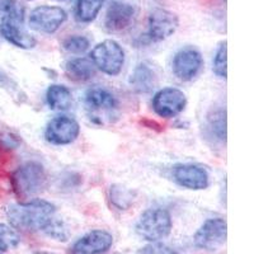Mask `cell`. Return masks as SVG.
Listing matches in <instances>:
<instances>
[{
    "label": "cell",
    "instance_id": "cell-15",
    "mask_svg": "<svg viewBox=\"0 0 254 254\" xmlns=\"http://www.w3.org/2000/svg\"><path fill=\"white\" fill-rule=\"evenodd\" d=\"M0 35L3 36L9 44H12L18 49L31 50L35 49L37 45V40L26 31L23 22L0 19Z\"/></svg>",
    "mask_w": 254,
    "mask_h": 254
},
{
    "label": "cell",
    "instance_id": "cell-6",
    "mask_svg": "<svg viewBox=\"0 0 254 254\" xmlns=\"http://www.w3.org/2000/svg\"><path fill=\"white\" fill-rule=\"evenodd\" d=\"M228 225L224 219H208L196 231L193 237L194 247L207 252H216L226 242Z\"/></svg>",
    "mask_w": 254,
    "mask_h": 254
},
{
    "label": "cell",
    "instance_id": "cell-11",
    "mask_svg": "<svg viewBox=\"0 0 254 254\" xmlns=\"http://www.w3.org/2000/svg\"><path fill=\"white\" fill-rule=\"evenodd\" d=\"M203 66V59L201 52L196 47L187 46L179 50L173 58L174 75L182 81L193 80Z\"/></svg>",
    "mask_w": 254,
    "mask_h": 254
},
{
    "label": "cell",
    "instance_id": "cell-7",
    "mask_svg": "<svg viewBox=\"0 0 254 254\" xmlns=\"http://www.w3.org/2000/svg\"><path fill=\"white\" fill-rule=\"evenodd\" d=\"M67 19V13L60 6L41 5L29 14V27L40 33L52 35L61 28Z\"/></svg>",
    "mask_w": 254,
    "mask_h": 254
},
{
    "label": "cell",
    "instance_id": "cell-12",
    "mask_svg": "<svg viewBox=\"0 0 254 254\" xmlns=\"http://www.w3.org/2000/svg\"><path fill=\"white\" fill-rule=\"evenodd\" d=\"M174 182L183 188L190 190H205L210 185V176L207 171L197 164H177L172 169Z\"/></svg>",
    "mask_w": 254,
    "mask_h": 254
},
{
    "label": "cell",
    "instance_id": "cell-10",
    "mask_svg": "<svg viewBox=\"0 0 254 254\" xmlns=\"http://www.w3.org/2000/svg\"><path fill=\"white\" fill-rule=\"evenodd\" d=\"M187 106V97L177 88H163L153 98V110L163 119H173L182 113Z\"/></svg>",
    "mask_w": 254,
    "mask_h": 254
},
{
    "label": "cell",
    "instance_id": "cell-26",
    "mask_svg": "<svg viewBox=\"0 0 254 254\" xmlns=\"http://www.w3.org/2000/svg\"><path fill=\"white\" fill-rule=\"evenodd\" d=\"M42 231L47 237L58 240V242H66L69 239V230H67L65 222L56 217H52Z\"/></svg>",
    "mask_w": 254,
    "mask_h": 254
},
{
    "label": "cell",
    "instance_id": "cell-2",
    "mask_svg": "<svg viewBox=\"0 0 254 254\" xmlns=\"http://www.w3.org/2000/svg\"><path fill=\"white\" fill-rule=\"evenodd\" d=\"M47 176L41 163L27 162L18 167L10 177V183L15 196L20 199L32 198L42 192L46 186Z\"/></svg>",
    "mask_w": 254,
    "mask_h": 254
},
{
    "label": "cell",
    "instance_id": "cell-20",
    "mask_svg": "<svg viewBox=\"0 0 254 254\" xmlns=\"http://www.w3.org/2000/svg\"><path fill=\"white\" fill-rule=\"evenodd\" d=\"M207 130L212 137L220 142L226 141V112L225 110H216L208 115Z\"/></svg>",
    "mask_w": 254,
    "mask_h": 254
},
{
    "label": "cell",
    "instance_id": "cell-31",
    "mask_svg": "<svg viewBox=\"0 0 254 254\" xmlns=\"http://www.w3.org/2000/svg\"><path fill=\"white\" fill-rule=\"evenodd\" d=\"M58 1H64V0H58Z\"/></svg>",
    "mask_w": 254,
    "mask_h": 254
},
{
    "label": "cell",
    "instance_id": "cell-24",
    "mask_svg": "<svg viewBox=\"0 0 254 254\" xmlns=\"http://www.w3.org/2000/svg\"><path fill=\"white\" fill-rule=\"evenodd\" d=\"M19 243L20 237L14 228L0 222V253L17 248Z\"/></svg>",
    "mask_w": 254,
    "mask_h": 254
},
{
    "label": "cell",
    "instance_id": "cell-30",
    "mask_svg": "<svg viewBox=\"0 0 254 254\" xmlns=\"http://www.w3.org/2000/svg\"><path fill=\"white\" fill-rule=\"evenodd\" d=\"M27 1H33V0H27Z\"/></svg>",
    "mask_w": 254,
    "mask_h": 254
},
{
    "label": "cell",
    "instance_id": "cell-1",
    "mask_svg": "<svg viewBox=\"0 0 254 254\" xmlns=\"http://www.w3.org/2000/svg\"><path fill=\"white\" fill-rule=\"evenodd\" d=\"M12 228L35 233L42 231L52 217H55L56 206L46 199H29L26 202L9 205L5 210Z\"/></svg>",
    "mask_w": 254,
    "mask_h": 254
},
{
    "label": "cell",
    "instance_id": "cell-3",
    "mask_svg": "<svg viewBox=\"0 0 254 254\" xmlns=\"http://www.w3.org/2000/svg\"><path fill=\"white\" fill-rule=\"evenodd\" d=\"M173 221L169 211L162 207L149 208L142 212L135 226L136 234L146 242L155 243L171 234Z\"/></svg>",
    "mask_w": 254,
    "mask_h": 254
},
{
    "label": "cell",
    "instance_id": "cell-22",
    "mask_svg": "<svg viewBox=\"0 0 254 254\" xmlns=\"http://www.w3.org/2000/svg\"><path fill=\"white\" fill-rule=\"evenodd\" d=\"M26 10L17 0H0V19H10L23 22Z\"/></svg>",
    "mask_w": 254,
    "mask_h": 254
},
{
    "label": "cell",
    "instance_id": "cell-14",
    "mask_svg": "<svg viewBox=\"0 0 254 254\" xmlns=\"http://www.w3.org/2000/svg\"><path fill=\"white\" fill-rule=\"evenodd\" d=\"M113 237L110 231L97 229L76 240L70 254H104L112 247Z\"/></svg>",
    "mask_w": 254,
    "mask_h": 254
},
{
    "label": "cell",
    "instance_id": "cell-27",
    "mask_svg": "<svg viewBox=\"0 0 254 254\" xmlns=\"http://www.w3.org/2000/svg\"><path fill=\"white\" fill-rule=\"evenodd\" d=\"M136 254H179L178 251L171 248V247L162 244V243L155 242L151 243L149 246L144 247V248L139 249Z\"/></svg>",
    "mask_w": 254,
    "mask_h": 254
},
{
    "label": "cell",
    "instance_id": "cell-28",
    "mask_svg": "<svg viewBox=\"0 0 254 254\" xmlns=\"http://www.w3.org/2000/svg\"><path fill=\"white\" fill-rule=\"evenodd\" d=\"M0 87L4 88L5 90H8V92L10 93L14 98H20V99L24 98V94L22 93V90L18 88L17 84H15L12 79L9 78L3 70H0Z\"/></svg>",
    "mask_w": 254,
    "mask_h": 254
},
{
    "label": "cell",
    "instance_id": "cell-25",
    "mask_svg": "<svg viewBox=\"0 0 254 254\" xmlns=\"http://www.w3.org/2000/svg\"><path fill=\"white\" fill-rule=\"evenodd\" d=\"M89 47L90 41L85 36H69V37L63 41V49L69 52V54H74V55H81L85 51H88Z\"/></svg>",
    "mask_w": 254,
    "mask_h": 254
},
{
    "label": "cell",
    "instance_id": "cell-5",
    "mask_svg": "<svg viewBox=\"0 0 254 254\" xmlns=\"http://www.w3.org/2000/svg\"><path fill=\"white\" fill-rule=\"evenodd\" d=\"M90 61L106 75L117 76L125 65V51L115 40H104L92 50Z\"/></svg>",
    "mask_w": 254,
    "mask_h": 254
},
{
    "label": "cell",
    "instance_id": "cell-9",
    "mask_svg": "<svg viewBox=\"0 0 254 254\" xmlns=\"http://www.w3.org/2000/svg\"><path fill=\"white\" fill-rule=\"evenodd\" d=\"M179 26L178 15L163 8L154 9L147 18L146 37L151 42H162L171 37Z\"/></svg>",
    "mask_w": 254,
    "mask_h": 254
},
{
    "label": "cell",
    "instance_id": "cell-8",
    "mask_svg": "<svg viewBox=\"0 0 254 254\" xmlns=\"http://www.w3.org/2000/svg\"><path fill=\"white\" fill-rule=\"evenodd\" d=\"M80 125L70 116H56L49 121L45 130V139L56 146L69 145L78 139Z\"/></svg>",
    "mask_w": 254,
    "mask_h": 254
},
{
    "label": "cell",
    "instance_id": "cell-16",
    "mask_svg": "<svg viewBox=\"0 0 254 254\" xmlns=\"http://www.w3.org/2000/svg\"><path fill=\"white\" fill-rule=\"evenodd\" d=\"M131 87L137 93H149L156 85V74L146 63L139 64L130 78Z\"/></svg>",
    "mask_w": 254,
    "mask_h": 254
},
{
    "label": "cell",
    "instance_id": "cell-4",
    "mask_svg": "<svg viewBox=\"0 0 254 254\" xmlns=\"http://www.w3.org/2000/svg\"><path fill=\"white\" fill-rule=\"evenodd\" d=\"M139 14L140 0H108L103 27L110 33H122L136 23Z\"/></svg>",
    "mask_w": 254,
    "mask_h": 254
},
{
    "label": "cell",
    "instance_id": "cell-17",
    "mask_svg": "<svg viewBox=\"0 0 254 254\" xmlns=\"http://www.w3.org/2000/svg\"><path fill=\"white\" fill-rule=\"evenodd\" d=\"M65 72L74 81H88L95 75V66L90 59L75 58L65 64Z\"/></svg>",
    "mask_w": 254,
    "mask_h": 254
},
{
    "label": "cell",
    "instance_id": "cell-13",
    "mask_svg": "<svg viewBox=\"0 0 254 254\" xmlns=\"http://www.w3.org/2000/svg\"><path fill=\"white\" fill-rule=\"evenodd\" d=\"M84 103L92 117L112 116L113 112L119 107L115 95L108 89L98 87V85L89 88L85 92Z\"/></svg>",
    "mask_w": 254,
    "mask_h": 254
},
{
    "label": "cell",
    "instance_id": "cell-21",
    "mask_svg": "<svg viewBox=\"0 0 254 254\" xmlns=\"http://www.w3.org/2000/svg\"><path fill=\"white\" fill-rule=\"evenodd\" d=\"M110 199L117 210H127L135 199V193L124 186L113 185L110 190Z\"/></svg>",
    "mask_w": 254,
    "mask_h": 254
},
{
    "label": "cell",
    "instance_id": "cell-29",
    "mask_svg": "<svg viewBox=\"0 0 254 254\" xmlns=\"http://www.w3.org/2000/svg\"><path fill=\"white\" fill-rule=\"evenodd\" d=\"M35 254H56V253H51V252H45V251H41V252H36Z\"/></svg>",
    "mask_w": 254,
    "mask_h": 254
},
{
    "label": "cell",
    "instance_id": "cell-33",
    "mask_svg": "<svg viewBox=\"0 0 254 254\" xmlns=\"http://www.w3.org/2000/svg\"><path fill=\"white\" fill-rule=\"evenodd\" d=\"M0 254H1V253H0Z\"/></svg>",
    "mask_w": 254,
    "mask_h": 254
},
{
    "label": "cell",
    "instance_id": "cell-19",
    "mask_svg": "<svg viewBox=\"0 0 254 254\" xmlns=\"http://www.w3.org/2000/svg\"><path fill=\"white\" fill-rule=\"evenodd\" d=\"M104 0H75V18L80 23H92L102 10Z\"/></svg>",
    "mask_w": 254,
    "mask_h": 254
},
{
    "label": "cell",
    "instance_id": "cell-18",
    "mask_svg": "<svg viewBox=\"0 0 254 254\" xmlns=\"http://www.w3.org/2000/svg\"><path fill=\"white\" fill-rule=\"evenodd\" d=\"M46 102L50 110L66 111L71 107L72 94L70 89L61 84H52L47 88Z\"/></svg>",
    "mask_w": 254,
    "mask_h": 254
},
{
    "label": "cell",
    "instance_id": "cell-23",
    "mask_svg": "<svg viewBox=\"0 0 254 254\" xmlns=\"http://www.w3.org/2000/svg\"><path fill=\"white\" fill-rule=\"evenodd\" d=\"M228 42L225 40L219 44L212 61V70L219 78L226 79L228 76Z\"/></svg>",
    "mask_w": 254,
    "mask_h": 254
},
{
    "label": "cell",
    "instance_id": "cell-32",
    "mask_svg": "<svg viewBox=\"0 0 254 254\" xmlns=\"http://www.w3.org/2000/svg\"><path fill=\"white\" fill-rule=\"evenodd\" d=\"M224 1H225V0H224Z\"/></svg>",
    "mask_w": 254,
    "mask_h": 254
}]
</instances>
